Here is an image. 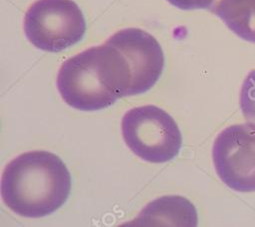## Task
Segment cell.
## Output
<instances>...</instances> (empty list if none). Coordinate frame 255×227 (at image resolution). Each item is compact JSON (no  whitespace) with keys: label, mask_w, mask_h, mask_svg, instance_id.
<instances>
[{"label":"cell","mask_w":255,"mask_h":227,"mask_svg":"<svg viewBox=\"0 0 255 227\" xmlns=\"http://www.w3.org/2000/svg\"><path fill=\"white\" fill-rule=\"evenodd\" d=\"M71 174L63 160L45 150L24 152L5 167L1 196L14 213L30 218L50 215L67 201Z\"/></svg>","instance_id":"6da1fadb"},{"label":"cell","mask_w":255,"mask_h":227,"mask_svg":"<svg viewBox=\"0 0 255 227\" xmlns=\"http://www.w3.org/2000/svg\"><path fill=\"white\" fill-rule=\"evenodd\" d=\"M129 67L115 47L89 48L66 60L58 73L57 88L64 102L79 111H99L128 96Z\"/></svg>","instance_id":"7a4b0ae2"},{"label":"cell","mask_w":255,"mask_h":227,"mask_svg":"<svg viewBox=\"0 0 255 227\" xmlns=\"http://www.w3.org/2000/svg\"><path fill=\"white\" fill-rule=\"evenodd\" d=\"M126 144L141 159L167 162L177 156L182 144L175 120L156 106H141L128 111L122 119Z\"/></svg>","instance_id":"3957f363"},{"label":"cell","mask_w":255,"mask_h":227,"mask_svg":"<svg viewBox=\"0 0 255 227\" xmlns=\"http://www.w3.org/2000/svg\"><path fill=\"white\" fill-rule=\"evenodd\" d=\"M86 29L84 14L73 0H37L24 17L27 39L46 52H61L77 44Z\"/></svg>","instance_id":"277c9868"},{"label":"cell","mask_w":255,"mask_h":227,"mask_svg":"<svg viewBox=\"0 0 255 227\" xmlns=\"http://www.w3.org/2000/svg\"><path fill=\"white\" fill-rule=\"evenodd\" d=\"M212 159L217 175L239 192L255 191V126L234 124L215 138Z\"/></svg>","instance_id":"5b68a950"},{"label":"cell","mask_w":255,"mask_h":227,"mask_svg":"<svg viewBox=\"0 0 255 227\" xmlns=\"http://www.w3.org/2000/svg\"><path fill=\"white\" fill-rule=\"evenodd\" d=\"M106 43L117 48L129 67L128 96L143 94L155 85L164 68V55L153 36L138 28H127L115 33Z\"/></svg>","instance_id":"8992f818"},{"label":"cell","mask_w":255,"mask_h":227,"mask_svg":"<svg viewBox=\"0 0 255 227\" xmlns=\"http://www.w3.org/2000/svg\"><path fill=\"white\" fill-rule=\"evenodd\" d=\"M128 225L194 227L197 225V212L184 197L163 196L148 203Z\"/></svg>","instance_id":"52a82bcc"},{"label":"cell","mask_w":255,"mask_h":227,"mask_svg":"<svg viewBox=\"0 0 255 227\" xmlns=\"http://www.w3.org/2000/svg\"><path fill=\"white\" fill-rule=\"evenodd\" d=\"M210 10L238 37L255 43V0H214Z\"/></svg>","instance_id":"ba28073f"},{"label":"cell","mask_w":255,"mask_h":227,"mask_svg":"<svg viewBox=\"0 0 255 227\" xmlns=\"http://www.w3.org/2000/svg\"><path fill=\"white\" fill-rule=\"evenodd\" d=\"M240 108L247 122L255 126V71H251L243 82Z\"/></svg>","instance_id":"9c48e42d"},{"label":"cell","mask_w":255,"mask_h":227,"mask_svg":"<svg viewBox=\"0 0 255 227\" xmlns=\"http://www.w3.org/2000/svg\"><path fill=\"white\" fill-rule=\"evenodd\" d=\"M171 5L182 10L210 9L214 0H167Z\"/></svg>","instance_id":"30bf717a"}]
</instances>
